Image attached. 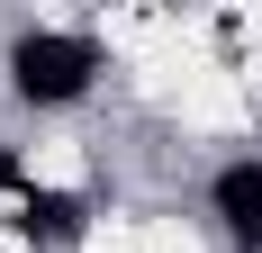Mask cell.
<instances>
[{"instance_id":"cell-1","label":"cell","mask_w":262,"mask_h":253,"mask_svg":"<svg viewBox=\"0 0 262 253\" xmlns=\"http://www.w3.org/2000/svg\"><path fill=\"white\" fill-rule=\"evenodd\" d=\"M9 73H18V91L36 109H54V100H81V91H91L100 54H91V36H27V46L9 54Z\"/></svg>"},{"instance_id":"cell-2","label":"cell","mask_w":262,"mask_h":253,"mask_svg":"<svg viewBox=\"0 0 262 253\" xmlns=\"http://www.w3.org/2000/svg\"><path fill=\"white\" fill-rule=\"evenodd\" d=\"M217 217L235 235H262V163H235V172L217 181Z\"/></svg>"},{"instance_id":"cell-3","label":"cell","mask_w":262,"mask_h":253,"mask_svg":"<svg viewBox=\"0 0 262 253\" xmlns=\"http://www.w3.org/2000/svg\"><path fill=\"white\" fill-rule=\"evenodd\" d=\"M81 199H54V190H27V235H73Z\"/></svg>"}]
</instances>
